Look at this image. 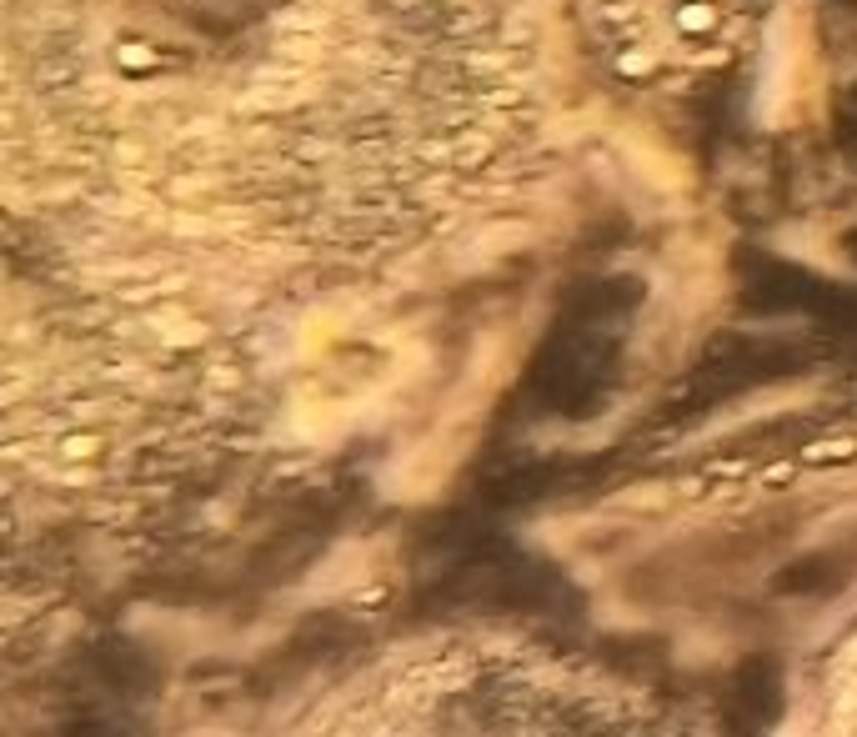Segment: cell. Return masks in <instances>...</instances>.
Returning a JSON list of instances; mask_svg holds the SVG:
<instances>
[{
  "mask_svg": "<svg viewBox=\"0 0 857 737\" xmlns=\"http://www.w3.org/2000/svg\"><path fill=\"white\" fill-rule=\"evenodd\" d=\"M717 26V6H707V0H687V6L677 11V31L682 36H702Z\"/></svg>",
  "mask_w": 857,
  "mask_h": 737,
  "instance_id": "cell-2",
  "label": "cell"
},
{
  "mask_svg": "<svg viewBox=\"0 0 857 737\" xmlns=\"http://www.w3.org/2000/svg\"><path fill=\"white\" fill-rule=\"evenodd\" d=\"M116 66H121V71H156V66H161V51L146 46V41H121Z\"/></svg>",
  "mask_w": 857,
  "mask_h": 737,
  "instance_id": "cell-3",
  "label": "cell"
},
{
  "mask_svg": "<svg viewBox=\"0 0 857 737\" xmlns=\"http://www.w3.org/2000/svg\"><path fill=\"white\" fill-rule=\"evenodd\" d=\"M612 66H617V76L642 81V76H652V71L662 66V51H657V41H637V46H622Z\"/></svg>",
  "mask_w": 857,
  "mask_h": 737,
  "instance_id": "cell-1",
  "label": "cell"
},
{
  "mask_svg": "<svg viewBox=\"0 0 857 737\" xmlns=\"http://www.w3.org/2000/svg\"><path fill=\"white\" fill-rule=\"evenodd\" d=\"M432 6H477V0H432Z\"/></svg>",
  "mask_w": 857,
  "mask_h": 737,
  "instance_id": "cell-4",
  "label": "cell"
}]
</instances>
